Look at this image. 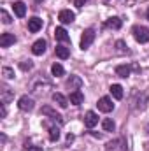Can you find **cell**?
Masks as SVG:
<instances>
[{"instance_id":"19","label":"cell","mask_w":149,"mask_h":151,"mask_svg":"<svg viewBox=\"0 0 149 151\" xmlns=\"http://www.w3.org/2000/svg\"><path fill=\"white\" fill-rule=\"evenodd\" d=\"M121 144H125V141L123 139H116V141H112V142H109L105 146V150L107 151H126L125 148H121Z\"/></svg>"},{"instance_id":"2","label":"cell","mask_w":149,"mask_h":151,"mask_svg":"<svg viewBox=\"0 0 149 151\" xmlns=\"http://www.w3.org/2000/svg\"><path fill=\"white\" fill-rule=\"evenodd\" d=\"M133 37L137 42H140V44H146L149 40V30L146 27H133Z\"/></svg>"},{"instance_id":"9","label":"cell","mask_w":149,"mask_h":151,"mask_svg":"<svg viewBox=\"0 0 149 151\" xmlns=\"http://www.w3.org/2000/svg\"><path fill=\"white\" fill-rule=\"evenodd\" d=\"M97 123H98V116H97V113L88 111V113L84 114V125H86L88 128H93Z\"/></svg>"},{"instance_id":"28","label":"cell","mask_w":149,"mask_h":151,"mask_svg":"<svg viewBox=\"0 0 149 151\" xmlns=\"http://www.w3.org/2000/svg\"><path fill=\"white\" fill-rule=\"evenodd\" d=\"M19 67H21V70H32V69H34V63H32L30 60H25V62L19 63Z\"/></svg>"},{"instance_id":"5","label":"cell","mask_w":149,"mask_h":151,"mask_svg":"<svg viewBox=\"0 0 149 151\" xmlns=\"http://www.w3.org/2000/svg\"><path fill=\"white\" fill-rule=\"evenodd\" d=\"M44 127L49 130V139H51L53 142L60 139V125H56V123L53 125L51 121H47V119H46V121H44Z\"/></svg>"},{"instance_id":"32","label":"cell","mask_w":149,"mask_h":151,"mask_svg":"<svg viewBox=\"0 0 149 151\" xmlns=\"http://www.w3.org/2000/svg\"><path fill=\"white\" fill-rule=\"evenodd\" d=\"M146 151H149V142H148V144H146Z\"/></svg>"},{"instance_id":"14","label":"cell","mask_w":149,"mask_h":151,"mask_svg":"<svg viewBox=\"0 0 149 151\" xmlns=\"http://www.w3.org/2000/svg\"><path fill=\"white\" fill-rule=\"evenodd\" d=\"M40 28H42V19L40 18H30L28 19V30L32 34H37Z\"/></svg>"},{"instance_id":"21","label":"cell","mask_w":149,"mask_h":151,"mask_svg":"<svg viewBox=\"0 0 149 151\" xmlns=\"http://www.w3.org/2000/svg\"><path fill=\"white\" fill-rule=\"evenodd\" d=\"M12 9H14V14H16L18 18H23V16L27 14V5H25L23 2H16V4L12 5Z\"/></svg>"},{"instance_id":"25","label":"cell","mask_w":149,"mask_h":151,"mask_svg":"<svg viewBox=\"0 0 149 151\" xmlns=\"http://www.w3.org/2000/svg\"><path fill=\"white\" fill-rule=\"evenodd\" d=\"M51 74L53 76H56V77H60V76H63L65 74V69L60 65V63H54L53 67H51Z\"/></svg>"},{"instance_id":"33","label":"cell","mask_w":149,"mask_h":151,"mask_svg":"<svg viewBox=\"0 0 149 151\" xmlns=\"http://www.w3.org/2000/svg\"><path fill=\"white\" fill-rule=\"evenodd\" d=\"M146 16H148V19H149V9H148V12H146Z\"/></svg>"},{"instance_id":"8","label":"cell","mask_w":149,"mask_h":151,"mask_svg":"<svg viewBox=\"0 0 149 151\" xmlns=\"http://www.w3.org/2000/svg\"><path fill=\"white\" fill-rule=\"evenodd\" d=\"M97 106H98V111H102V113H111L114 109V104H112V100L109 97H102Z\"/></svg>"},{"instance_id":"31","label":"cell","mask_w":149,"mask_h":151,"mask_svg":"<svg viewBox=\"0 0 149 151\" xmlns=\"http://www.w3.org/2000/svg\"><path fill=\"white\" fill-rule=\"evenodd\" d=\"M86 2H88V0H75L74 4H75V5H77V7H82V5H84Z\"/></svg>"},{"instance_id":"22","label":"cell","mask_w":149,"mask_h":151,"mask_svg":"<svg viewBox=\"0 0 149 151\" xmlns=\"http://www.w3.org/2000/svg\"><path fill=\"white\" fill-rule=\"evenodd\" d=\"M121 25H123V21H121L119 18H116V16H114V18H109L107 23H105V27H107V28H112V30H119Z\"/></svg>"},{"instance_id":"13","label":"cell","mask_w":149,"mask_h":151,"mask_svg":"<svg viewBox=\"0 0 149 151\" xmlns=\"http://www.w3.org/2000/svg\"><path fill=\"white\" fill-rule=\"evenodd\" d=\"M53 102H54L58 107H62V109H65V107L69 106V99H67L65 95H62V93H53Z\"/></svg>"},{"instance_id":"6","label":"cell","mask_w":149,"mask_h":151,"mask_svg":"<svg viewBox=\"0 0 149 151\" xmlns=\"http://www.w3.org/2000/svg\"><path fill=\"white\" fill-rule=\"evenodd\" d=\"M40 113H42V114H46V116H49V119H51V121H54V123H58L60 127L63 125V118H62L60 114L56 113V111H53V109H51L49 106H44Z\"/></svg>"},{"instance_id":"3","label":"cell","mask_w":149,"mask_h":151,"mask_svg":"<svg viewBox=\"0 0 149 151\" xmlns=\"http://www.w3.org/2000/svg\"><path fill=\"white\" fill-rule=\"evenodd\" d=\"M95 40V30L93 28H86L82 32V37H81V47L82 49H88Z\"/></svg>"},{"instance_id":"23","label":"cell","mask_w":149,"mask_h":151,"mask_svg":"<svg viewBox=\"0 0 149 151\" xmlns=\"http://www.w3.org/2000/svg\"><path fill=\"white\" fill-rule=\"evenodd\" d=\"M111 93H112V97H114L116 100H121V99H123V88H121L119 84H112Z\"/></svg>"},{"instance_id":"27","label":"cell","mask_w":149,"mask_h":151,"mask_svg":"<svg viewBox=\"0 0 149 151\" xmlns=\"http://www.w3.org/2000/svg\"><path fill=\"white\" fill-rule=\"evenodd\" d=\"M2 76H4L5 79H14V70H12L11 67H4V69H2Z\"/></svg>"},{"instance_id":"26","label":"cell","mask_w":149,"mask_h":151,"mask_svg":"<svg viewBox=\"0 0 149 151\" xmlns=\"http://www.w3.org/2000/svg\"><path fill=\"white\" fill-rule=\"evenodd\" d=\"M0 16H2V23H4V25H9V23L12 21V18L9 16V12H7L5 9H2V11H0Z\"/></svg>"},{"instance_id":"17","label":"cell","mask_w":149,"mask_h":151,"mask_svg":"<svg viewBox=\"0 0 149 151\" xmlns=\"http://www.w3.org/2000/svg\"><path fill=\"white\" fill-rule=\"evenodd\" d=\"M67 86L75 91V90H79V88L82 86V79H81L79 76H70V79L67 81Z\"/></svg>"},{"instance_id":"18","label":"cell","mask_w":149,"mask_h":151,"mask_svg":"<svg viewBox=\"0 0 149 151\" xmlns=\"http://www.w3.org/2000/svg\"><path fill=\"white\" fill-rule=\"evenodd\" d=\"M54 53H56V56L62 58V60H67V58L70 56V49H69L67 46H56V47H54Z\"/></svg>"},{"instance_id":"16","label":"cell","mask_w":149,"mask_h":151,"mask_svg":"<svg viewBox=\"0 0 149 151\" xmlns=\"http://www.w3.org/2000/svg\"><path fill=\"white\" fill-rule=\"evenodd\" d=\"M69 102H70V104H74V106H81V104L84 102V95H82V91H81V90H75V91H72V93H70Z\"/></svg>"},{"instance_id":"1","label":"cell","mask_w":149,"mask_h":151,"mask_svg":"<svg viewBox=\"0 0 149 151\" xmlns=\"http://www.w3.org/2000/svg\"><path fill=\"white\" fill-rule=\"evenodd\" d=\"M51 88V83L47 81V79H44L42 76L37 77L34 83H32V86H30V90L34 91V93H42V91H46V90H49Z\"/></svg>"},{"instance_id":"34","label":"cell","mask_w":149,"mask_h":151,"mask_svg":"<svg viewBox=\"0 0 149 151\" xmlns=\"http://www.w3.org/2000/svg\"><path fill=\"white\" fill-rule=\"evenodd\" d=\"M37 2H40V0H37Z\"/></svg>"},{"instance_id":"24","label":"cell","mask_w":149,"mask_h":151,"mask_svg":"<svg viewBox=\"0 0 149 151\" xmlns=\"http://www.w3.org/2000/svg\"><path fill=\"white\" fill-rule=\"evenodd\" d=\"M102 128H104L105 132H114V128H116V123L112 121L111 118H105V119L102 121Z\"/></svg>"},{"instance_id":"15","label":"cell","mask_w":149,"mask_h":151,"mask_svg":"<svg viewBox=\"0 0 149 151\" xmlns=\"http://www.w3.org/2000/svg\"><path fill=\"white\" fill-rule=\"evenodd\" d=\"M54 37H56V40H60V42H70V35L67 34V30L63 27H58L54 30Z\"/></svg>"},{"instance_id":"10","label":"cell","mask_w":149,"mask_h":151,"mask_svg":"<svg viewBox=\"0 0 149 151\" xmlns=\"http://www.w3.org/2000/svg\"><path fill=\"white\" fill-rule=\"evenodd\" d=\"M14 42H16L14 34L5 32V34H2V35H0V46H2V47H9V46H12Z\"/></svg>"},{"instance_id":"29","label":"cell","mask_w":149,"mask_h":151,"mask_svg":"<svg viewBox=\"0 0 149 151\" xmlns=\"http://www.w3.org/2000/svg\"><path fill=\"white\" fill-rule=\"evenodd\" d=\"M116 46H117V51H119V53H128V49H126V46H125L123 40H117Z\"/></svg>"},{"instance_id":"20","label":"cell","mask_w":149,"mask_h":151,"mask_svg":"<svg viewBox=\"0 0 149 151\" xmlns=\"http://www.w3.org/2000/svg\"><path fill=\"white\" fill-rule=\"evenodd\" d=\"M132 72V67L130 65H126V63H123V65H117L116 67V76H119V77H128Z\"/></svg>"},{"instance_id":"4","label":"cell","mask_w":149,"mask_h":151,"mask_svg":"<svg viewBox=\"0 0 149 151\" xmlns=\"http://www.w3.org/2000/svg\"><path fill=\"white\" fill-rule=\"evenodd\" d=\"M34 106H35V102H34V99H30L28 95H23V97L18 100V107H19L21 111H25V113L32 111V109H34Z\"/></svg>"},{"instance_id":"12","label":"cell","mask_w":149,"mask_h":151,"mask_svg":"<svg viewBox=\"0 0 149 151\" xmlns=\"http://www.w3.org/2000/svg\"><path fill=\"white\" fill-rule=\"evenodd\" d=\"M0 97H2V104H9V102L14 99V91H12L9 86H4L2 91H0Z\"/></svg>"},{"instance_id":"11","label":"cell","mask_w":149,"mask_h":151,"mask_svg":"<svg viewBox=\"0 0 149 151\" xmlns=\"http://www.w3.org/2000/svg\"><path fill=\"white\" fill-rule=\"evenodd\" d=\"M44 51H46V40H44V39L35 40L34 46H32V53H34L35 56H40V55H44Z\"/></svg>"},{"instance_id":"7","label":"cell","mask_w":149,"mask_h":151,"mask_svg":"<svg viewBox=\"0 0 149 151\" xmlns=\"http://www.w3.org/2000/svg\"><path fill=\"white\" fill-rule=\"evenodd\" d=\"M58 19H60L63 25H69V23H72V21L75 19V14L70 11V9H62L60 14H58Z\"/></svg>"},{"instance_id":"30","label":"cell","mask_w":149,"mask_h":151,"mask_svg":"<svg viewBox=\"0 0 149 151\" xmlns=\"http://www.w3.org/2000/svg\"><path fill=\"white\" fill-rule=\"evenodd\" d=\"M27 151H42L40 146H27Z\"/></svg>"}]
</instances>
